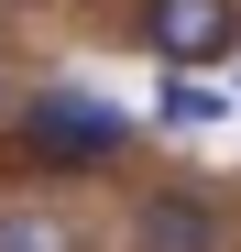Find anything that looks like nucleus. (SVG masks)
Returning a JSON list of instances; mask_svg holds the SVG:
<instances>
[{"label": "nucleus", "mask_w": 241, "mask_h": 252, "mask_svg": "<svg viewBox=\"0 0 241 252\" xmlns=\"http://www.w3.org/2000/svg\"><path fill=\"white\" fill-rule=\"evenodd\" d=\"M132 44L165 77H230L241 66V0H132Z\"/></svg>", "instance_id": "obj_3"}, {"label": "nucleus", "mask_w": 241, "mask_h": 252, "mask_svg": "<svg viewBox=\"0 0 241 252\" xmlns=\"http://www.w3.org/2000/svg\"><path fill=\"white\" fill-rule=\"evenodd\" d=\"M11 154L33 164V176H66V187H110V176H132V154H143V121L99 99V88H22L11 99Z\"/></svg>", "instance_id": "obj_1"}, {"label": "nucleus", "mask_w": 241, "mask_h": 252, "mask_svg": "<svg viewBox=\"0 0 241 252\" xmlns=\"http://www.w3.org/2000/svg\"><path fill=\"white\" fill-rule=\"evenodd\" d=\"M0 252H99V241L77 230L66 208H33L22 197V208H0Z\"/></svg>", "instance_id": "obj_5"}, {"label": "nucleus", "mask_w": 241, "mask_h": 252, "mask_svg": "<svg viewBox=\"0 0 241 252\" xmlns=\"http://www.w3.org/2000/svg\"><path fill=\"white\" fill-rule=\"evenodd\" d=\"M0 132H11V77H0Z\"/></svg>", "instance_id": "obj_6"}, {"label": "nucleus", "mask_w": 241, "mask_h": 252, "mask_svg": "<svg viewBox=\"0 0 241 252\" xmlns=\"http://www.w3.org/2000/svg\"><path fill=\"white\" fill-rule=\"evenodd\" d=\"M110 252H241V197L209 176H153V187H132Z\"/></svg>", "instance_id": "obj_2"}, {"label": "nucleus", "mask_w": 241, "mask_h": 252, "mask_svg": "<svg viewBox=\"0 0 241 252\" xmlns=\"http://www.w3.org/2000/svg\"><path fill=\"white\" fill-rule=\"evenodd\" d=\"M219 121H230V88H219V77H165V88H153V132H219Z\"/></svg>", "instance_id": "obj_4"}]
</instances>
